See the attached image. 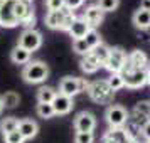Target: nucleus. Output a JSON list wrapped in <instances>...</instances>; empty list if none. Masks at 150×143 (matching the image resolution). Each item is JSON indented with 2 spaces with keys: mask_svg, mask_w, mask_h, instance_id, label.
<instances>
[{
  "mask_svg": "<svg viewBox=\"0 0 150 143\" xmlns=\"http://www.w3.org/2000/svg\"><path fill=\"white\" fill-rule=\"evenodd\" d=\"M86 93L98 104H111L113 98H115V93L108 86L106 79H98V81L89 82L88 88H86Z\"/></svg>",
  "mask_w": 150,
  "mask_h": 143,
  "instance_id": "1",
  "label": "nucleus"
},
{
  "mask_svg": "<svg viewBox=\"0 0 150 143\" xmlns=\"http://www.w3.org/2000/svg\"><path fill=\"white\" fill-rule=\"evenodd\" d=\"M22 77L29 84H39L49 77V68L42 61H29L22 69Z\"/></svg>",
  "mask_w": 150,
  "mask_h": 143,
  "instance_id": "2",
  "label": "nucleus"
},
{
  "mask_svg": "<svg viewBox=\"0 0 150 143\" xmlns=\"http://www.w3.org/2000/svg\"><path fill=\"white\" fill-rule=\"evenodd\" d=\"M74 19H76L74 14L64 7L61 10H51V12H47V15H46V25L49 29H54V30H66L68 32Z\"/></svg>",
  "mask_w": 150,
  "mask_h": 143,
  "instance_id": "3",
  "label": "nucleus"
},
{
  "mask_svg": "<svg viewBox=\"0 0 150 143\" xmlns=\"http://www.w3.org/2000/svg\"><path fill=\"white\" fill-rule=\"evenodd\" d=\"M88 84H89V81H86L84 77H71V76H66L59 82V93L64 96H68V98H74L81 91H86Z\"/></svg>",
  "mask_w": 150,
  "mask_h": 143,
  "instance_id": "4",
  "label": "nucleus"
},
{
  "mask_svg": "<svg viewBox=\"0 0 150 143\" xmlns=\"http://www.w3.org/2000/svg\"><path fill=\"white\" fill-rule=\"evenodd\" d=\"M128 116L130 111L120 104H110L106 113H105V118H106L110 128H123L125 123L128 121Z\"/></svg>",
  "mask_w": 150,
  "mask_h": 143,
  "instance_id": "5",
  "label": "nucleus"
},
{
  "mask_svg": "<svg viewBox=\"0 0 150 143\" xmlns=\"http://www.w3.org/2000/svg\"><path fill=\"white\" fill-rule=\"evenodd\" d=\"M127 59H128V54L122 47H113V49H110V56L106 59V62L103 64V68L108 69L110 74L122 73V69L127 64Z\"/></svg>",
  "mask_w": 150,
  "mask_h": 143,
  "instance_id": "6",
  "label": "nucleus"
},
{
  "mask_svg": "<svg viewBox=\"0 0 150 143\" xmlns=\"http://www.w3.org/2000/svg\"><path fill=\"white\" fill-rule=\"evenodd\" d=\"M15 4L17 0H0V25L14 29L19 25L15 19Z\"/></svg>",
  "mask_w": 150,
  "mask_h": 143,
  "instance_id": "7",
  "label": "nucleus"
},
{
  "mask_svg": "<svg viewBox=\"0 0 150 143\" xmlns=\"http://www.w3.org/2000/svg\"><path fill=\"white\" fill-rule=\"evenodd\" d=\"M147 69H132V71L123 73L122 76H123L125 88L140 89L142 86H145V84H147V79H149V71H147Z\"/></svg>",
  "mask_w": 150,
  "mask_h": 143,
  "instance_id": "8",
  "label": "nucleus"
},
{
  "mask_svg": "<svg viewBox=\"0 0 150 143\" xmlns=\"http://www.w3.org/2000/svg\"><path fill=\"white\" fill-rule=\"evenodd\" d=\"M17 46L24 47L29 52H34L42 46V34L37 32L35 29H27V30L24 29V32L19 35V44Z\"/></svg>",
  "mask_w": 150,
  "mask_h": 143,
  "instance_id": "9",
  "label": "nucleus"
},
{
  "mask_svg": "<svg viewBox=\"0 0 150 143\" xmlns=\"http://www.w3.org/2000/svg\"><path fill=\"white\" fill-rule=\"evenodd\" d=\"M96 128V118L89 111H81L74 118V130L76 133H93Z\"/></svg>",
  "mask_w": 150,
  "mask_h": 143,
  "instance_id": "10",
  "label": "nucleus"
},
{
  "mask_svg": "<svg viewBox=\"0 0 150 143\" xmlns=\"http://www.w3.org/2000/svg\"><path fill=\"white\" fill-rule=\"evenodd\" d=\"M149 68V57L147 54L140 51V49H135V51H132L128 54V59H127V64H125V68L122 69V73H127V71H132V69H147Z\"/></svg>",
  "mask_w": 150,
  "mask_h": 143,
  "instance_id": "11",
  "label": "nucleus"
},
{
  "mask_svg": "<svg viewBox=\"0 0 150 143\" xmlns=\"http://www.w3.org/2000/svg\"><path fill=\"white\" fill-rule=\"evenodd\" d=\"M89 30H91V27L86 24V20H84L83 17H76L68 32H69V35L73 37V41H79V39H84V37H86V34H88Z\"/></svg>",
  "mask_w": 150,
  "mask_h": 143,
  "instance_id": "12",
  "label": "nucleus"
},
{
  "mask_svg": "<svg viewBox=\"0 0 150 143\" xmlns=\"http://www.w3.org/2000/svg\"><path fill=\"white\" fill-rule=\"evenodd\" d=\"M83 19L86 20V24H88L91 29H95L103 22V19H105V12H103L98 5H89V7L84 10Z\"/></svg>",
  "mask_w": 150,
  "mask_h": 143,
  "instance_id": "13",
  "label": "nucleus"
},
{
  "mask_svg": "<svg viewBox=\"0 0 150 143\" xmlns=\"http://www.w3.org/2000/svg\"><path fill=\"white\" fill-rule=\"evenodd\" d=\"M51 104H52V109H54V115H68L73 109V98H68V96L57 93Z\"/></svg>",
  "mask_w": 150,
  "mask_h": 143,
  "instance_id": "14",
  "label": "nucleus"
},
{
  "mask_svg": "<svg viewBox=\"0 0 150 143\" xmlns=\"http://www.w3.org/2000/svg\"><path fill=\"white\" fill-rule=\"evenodd\" d=\"M17 131L24 136V140H32L39 131V125H37V121L30 120V118H24V120H19Z\"/></svg>",
  "mask_w": 150,
  "mask_h": 143,
  "instance_id": "15",
  "label": "nucleus"
},
{
  "mask_svg": "<svg viewBox=\"0 0 150 143\" xmlns=\"http://www.w3.org/2000/svg\"><path fill=\"white\" fill-rule=\"evenodd\" d=\"M132 22L137 29L140 30H147L150 29V10H143V8H138L133 17H132Z\"/></svg>",
  "mask_w": 150,
  "mask_h": 143,
  "instance_id": "16",
  "label": "nucleus"
},
{
  "mask_svg": "<svg viewBox=\"0 0 150 143\" xmlns=\"http://www.w3.org/2000/svg\"><path fill=\"white\" fill-rule=\"evenodd\" d=\"M30 14H34V7L30 5V2H25V0H17L15 4V19L21 25L22 20H25Z\"/></svg>",
  "mask_w": 150,
  "mask_h": 143,
  "instance_id": "17",
  "label": "nucleus"
},
{
  "mask_svg": "<svg viewBox=\"0 0 150 143\" xmlns=\"http://www.w3.org/2000/svg\"><path fill=\"white\" fill-rule=\"evenodd\" d=\"M100 68H101V64L96 61V57L91 54V52H88V54H84L81 57V69H83V73H86V74H93V73H96Z\"/></svg>",
  "mask_w": 150,
  "mask_h": 143,
  "instance_id": "18",
  "label": "nucleus"
},
{
  "mask_svg": "<svg viewBox=\"0 0 150 143\" xmlns=\"http://www.w3.org/2000/svg\"><path fill=\"white\" fill-rule=\"evenodd\" d=\"M30 56H32V52H29V51H25L24 47H21V46H15L12 51H10V61L14 62V64H27L29 61H30Z\"/></svg>",
  "mask_w": 150,
  "mask_h": 143,
  "instance_id": "19",
  "label": "nucleus"
},
{
  "mask_svg": "<svg viewBox=\"0 0 150 143\" xmlns=\"http://www.w3.org/2000/svg\"><path fill=\"white\" fill-rule=\"evenodd\" d=\"M105 135L108 136V138H111L115 143H130L132 142L130 136L127 135L125 128H108V131Z\"/></svg>",
  "mask_w": 150,
  "mask_h": 143,
  "instance_id": "20",
  "label": "nucleus"
},
{
  "mask_svg": "<svg viewBox=\"0 0 150 143\" xmlns=\"http://www.w3.org/2000/svg\"><path fill=\"white\" fill-rule=\"evenodd\" d=\"M57 91L51 86H42V88L37 89V103H52V99L56 98Z\"/></svg>",
  "mask_w": 150,
  "mask_h": 143,
  "instance_id": "21",
  "label": "nucleus"
},
{
  "mask_svg": "<svg viewBox=\"0 0 150 143\" xmlns=\"http://www.w3.org/2000/svg\"><path fill=\"white\" fill-rule=\"evenodd\" d=\"M110 49H111V47H108V46H106L105 42H101V44H98L96 47L91 49L89 52L95 56L96 61H98V62H100V64L103 66V64L106 62V59H108V56H110Z\"/></svg>",
  "mask_w": 150,
  "mask_h": 143,
  "instance_id": "22",
  "label": "nucleus"
},
{
  "mask_svg": "<svg viewBox=\"0 0 150 143\" xmlns=\"http://www.w3.org/2000/svg\"><path fill=\"white\" fill-rule=\"evenodd\" d=\"M17 128H19V120H17L15 116H5V118L0 121V131H2L4 135L12 133V131H15Z\"/></svg>",
  "mask_w": 150,
  "mask_h": 143,
  "instance_id": "23",
  "label": "nucleus"
},
{
  "mask_svg": "<svg viewBox=\"0 0 150 143\" xmlns=\"http://www.w3.org/2000/svg\"><path fill=\"white\" fill-rule=\"evenodd\" d=\"M0 99H2V104H4L5 108H15V106L21 103V96L17 94L15 91H7Z\"/></svg>",
  "mask_w": 150,
  "mask_h": 143,
  "instance_id": "24",
  "label": "nucleus"
},
{
  "mask_svg": "<svg viewBox=\"0 0 150 143\" xmlns=\"http://www.w3.org/2000/svg\"><path fill=\"white\" fill-rule=\"evenodd\" d=\"M108 82V86L111 88V91L115 93V91H120L122 88H125V82H123V76L120 73H116V74H110V77L106 79Z\"/></svg>",
  "mask_w": 150,
  "mask_h": 143,
  "instance_id": "25",
  "label": "nucleus"
},
{
  "mask_svg": "<svg viewBox=\"0 0 150 143\" xmlns=\"http://www.w3.org/2000/svg\"><path fill=\"white\" fill-rule=\"evenodd\" d=\"M35 113L41 116V118L47 120V118H52L54 116V109H52V104H49V103H37Z\"/></svg>",
  "mask_w": 150,
  "mask_h": 143,
  "instance_id": "26",
  "label": "nucleus"
},
{
  "mask_svg": "<svg viewBox=\"0 0 150 143\" xmlns=\"http://www.w3.org/2000/svg\"><path fill=\"white\" fill-rule=\"evenodd\" d=\"M96 5L101 8L105 14H106V12H113V10L118 8L120 0H98V4H96Z\"/></svg>",
  "mask_w": 150,
  "mask_h": 143,
  "instance_id": "27",
  "label": "nucleus"
},
{
  "mask_svg": "<svg viewBox=\"0 0 150 143\" xmlns=\"http://www.w3.org/2000/svg\"><path fill=\"white\" fill-rule=\"evenodd\" d=\"M84 41H86V44H88L89 46V49H93V47H96V46H98V44H101V35L98 34V32H96L95 29H91V30H89L88 34H86V37H84Z\"/></svg>",
  "mask_w": 150,
  "mask_h": 143,
  "instance_id": "28",
  "label": "nucleus"
},
{
  "mask_svg": "<svg viewBox=\"0 0 150 143\" xmlns=\"http://www.w3.org/2000/svg\"><path fill=\"white\" fill-rule=\"evenodd\" d=\"M73 51H74L76 54L84 56V54H88L91 49H89V46L86 44L84 39H79V41H73Z\"/></svg>",
  "mask_w": 150,
  "mask_h": 143,
  "instance_id": "29",
  "label": "nucleus"
},
{
  "mask_svg": "<svg viewBox=\"0 0 150 143\" xmlns=\"http://www.w3.org/2000/svg\"><path fill=\"white\" fill-rule=\"evenodd\" d=\"M133 111L138 113L140 116H145V118H147V115L150 113V101H138L135 104Z\"/></svg>",
  "mask_w": 150,
  "mask_h": 143,
  "instance_id": "30",
  "label": "nucleus"
},
{
  "mask_svg": "<svg viewBox=\"0 0 150 143\" xmlns=\"http://www.w3.org/2000/svg\"><path fill=\"white\" fill-rule=\"evenodd\" d=\"M4 142H5V143H24L25 140H24V136L15 130V131H12V133L4 135Z\"/></svg>",
  "mask_w": 150,
  "mask_h": 143,
  "instance_id": "31",
  "label": "nucleus"
},
{
  "mask_svg": "<svg viewBox=\"0 0 150 143\" xmlns=\"http://www.w3.org/2000/svg\"><path fill=\"white\" fill-rule=\"evenodd\" d=\"M95 135L93 133H76L74 135V143H93Z\"/></svg>",
  "mask_w": 150,
  "mask_h": 143,
  "instance_id": "32",
  "label": "nucleus"
},
{
  "mask_svg": "<svg viewBox=\"0 0 150 143\" xmlns=\"http://www.w3.org/2000/svg\"><path fill=\"white\" fill-rule=\"evenodd\" d=\"M46 7L47 10H61L64 8V0H46Z\"/></svg>",
  "mask_w": 150,
  "mask_h": 143,
  "instance_id": "33",
  "label": "nucleus"
},
{
  "mask_svg": "<svg viewBox=\"0 0 150 143\" xmlns=\"http://www.w3.org/2000/svg\"><path fill=\"white\" fill-rule=\"evenodd\" d=\"M83 2H84V0H64V7L73 12V10H76V8L81 7Z\"/></svg>",
  "mask_w": 150,
  "mask_h": 143,
  "instance_id": "34",
  "label": "nucleus"
},
{
  "mask_svg": "<svg viewBox=\"0 0 150 143\" xmlns=\"http://www.w3.org/2000/svg\"><path fill=\"white\" fill-rule=\"evenodd\" d=\"M142 133H143V136H145V140H147V142H150V123H149V121L143 125Z\"/></svg>",
  "mask_w": 150,
  "mask_h": 143,
  "instance_id": "35",
  "label": "nucleus"
},
{
  "mask_svg": "<svg viewBox=\"0 0 150 143\" xmlns=\"http://www.w3.org/2000/svg\"><path fill=\"white\" fill-rule=\"evenodd\" d=\"M140 8H143V10H150V0H142Z\"/></svg>",
  "mask_w": 150,
  "mask_h": 143,
  "instance_id": "36",
  "label": "nucleus"
},
{
  "mask_svg": "<svg viewBox=\"0 0 150 143\" xmlns=\"http://www.w3.org/2000/svg\"><path fill=\"white\" fill-rule=\"evenodd\" d=\"M101 143H115V142H113L111 138H108V136L105 135V136H103V140H101Z\"/></svg>",
  "mask_w": 150,
  "mask_h": 143,
  "instance_id": "37",
  "label": "nucleus"
},
{
  "mask_svg": "<svg viewBox=\"0 0 150 143\" xmlns=\"http://www.w3.org/2000/svg\"><path fill=\"white\" fill-rule=\"evenodd\" d=\"M147 71H149V79H147V84H150V68L147 69Z\"/></svg>",
  "mask_w": 150,
  "mask_h": 143,
  "instance_id": "38",
  "label": "nucleus"
},
{
  "mask_svg": "<svg viewBox=\"0 0 150 143\" xmlns=\"http://www.w3.org/2000/svg\"><path fill=\"white\" fill-rule=\"evenodd\" d=\"M2 109H4V104H2V99H0V113H2Z\"/></svg>",
  "mask_w": 150,
  "mask_h": 143,
  "instance_id": "39",
  "label": "nucleus"
},
{
  "mask_svg": "<svg viewBox=\"0 0 150 143\" xmlns=\"http://www.w3.org/2000/svg\"><path fill=\"white\" fill-rule=\"evenodd\" d=\"M147 121L150 123V113H149V115H147Z\"/></svg>",
  "mask_w": 150,
  "mask_h": 143,
  "instance_id": "40",
  "label": "nucleus"
},
{
  "mask_svg": "<svg viewBox=\"0 0 150 143\" xmlns=\"http://www.w3.org/2000/svg\"><path fill=\"white\" fill-rule=\"evenodd\" d=\"M149 68H150V59H149Z\"/></svg>",
  "mask_w": 150,
  "mask_h": 143,
  "instance_id": "41",
  "label": "nucleus"
},
{
  "mask_svg": "<svg viewBox=\"0 0 150 143\" xmlns=\"http://www.w3.org/2000/svg\"><path fill=\"white\" fill-rule=\"evenodd\" d=\"M25 2H32V0H25Z\"/></svg>",
  "mask_w": 150,
  "mask_h": 143,
  "instance_id": "42",
  "label": "nucleus"
},
{
  "mask_svg": "<svg viewBox=\"0 0 150 143\" xmlns=\"http://www.w3.org/2000/svg\"><path fill=\"white\" fill-rule=\"evenodd\" d=\"M149 143H150V142H149Z\"/></svg>",
  "mask_w": 150,
  "mask_h": 143,
  "instance_id": "43",
  "label": "nucleus"
}]
</instances>
